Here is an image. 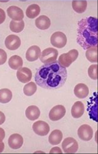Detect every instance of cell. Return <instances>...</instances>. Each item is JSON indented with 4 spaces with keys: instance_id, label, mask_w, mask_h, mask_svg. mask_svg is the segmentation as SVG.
<instances>
[{
    "instance_id": "ac0fdd59",
    "label": "cell",
    "mask_w": 98,
    "mask_h": 154,
    "mask_svg": "<svg viewBox=\"0 0 98 154\" xmlns=\"http://www.w3.org/2000/svg\"><path fill=\"white\" fill-rule=\"evenodd\" d=\"M40 114V109L37 106L35 105L29 106L25 111L26 117L31 121H34L37 119Z\"/></svg>"
},
{
    "instance_id": "9a60e30c",
    "label": "cell",
    "mask_w": 98,
    "mask_h": 154,
    "mask_svg": "<svg viewBox=\"0 0 98 154\" xmlns=\"http://www.w3.org/2000/svg\"><path fill=\"white\" fill-rule=\"evenodd\" d=\"M74 92L75 95L80 99L86 97L89 93V89L87 86L83 83L77 85L74 87Z\"/></svg>"
},
{
    "instance_id": "3957f363",
    "label": "cell",
    "mask_w": 98,
    "mask_h": 154,
    "mask_svg": "<svg viewBox=\"0 0 98 154\" xmlns=\"http://www.w3.org/2000/svg\"><path fill=\"white\" fill-rule=\"evenodd\" d=\"M78 54L77 50L72 49L67 53L61 54L59 57L58 62L63 66L68 67L76 60Z\"/></svg>"
},
{
    "instance_id": "277c9868",
    "label": "cell",
    "mask_w": 98,
    "mask_h": 154,
    "mask_svg": "<svg viewBox=\"0 0 98 154\" xmlns=\"http://www.w3.org/2000/svg\"><path fill=\"white\" fill-rule=\"evenodd\" d=\"M58 54L56 49L48 48L42 51L40 56V59L45 64L52 63L56 61Z\"/></svg>"
},
{
    "instance_id": "4316f807",
    "label": "cell",
    "mask_w": 98,
    "mask_h": 154,
    "mask_svg": "<svg viewBox=\"0 0 98 154\" xmlns=\"http://www.w3.org/2000/svg\"><path fill=\"white\" fill-rule=\"evenodd\" d=\"M97 64L91 65L88 69V72L89 76L93 80H97L98 79Z\"/></svg>"
},
{
    "instance_id": "7c38bea8",
    "label": "cell",
    "mask_w": 98,
    "mask_h": 154,
    "mask_svg": "<svg viewBox=\"0 0 98 154\" xmlns=\"http://www.w3.org/2000/svg\"><path fill=\"white\" fill-rule=\"evenodd\" d=\"M17 77L20 82L26 83L31 79L32 77V72L27 67L20 68L17 71Z\"/></svg>"
},
{
    "instance_id": "5bb4252c",
    "label": "cell",
    "mask_w": 98,
    "mask_h": 154,
    "mask_svg": "<svg viewBox=\"0 0 98 154\" xmlns=\"http://www.w3.org/2000/svg\"><path fill=\"white\" fill-rule=\"evenodd\" d=\"M41 54L40 48L36 45H33L27 50L26 53V58L28 61H34L38 59Z\"/></svg>"
},
{
    "instance_id": "d6986e66",
    "label": "cell",
    "mask_w": 98,
    "mask_h": 154,
    "mask_svg": "<svg viewBox=\"0 0 98 154\" xmlns=\"http://www.w3.org/2000/svg\"><path fill=\"white\" fill-rule=\"evenodd\" d=\"M62 132L58 129L54 130L50 134L48 137V141L52 145H57L59 144L63 138Z\"/></svg>"
},
{
    "instance_id": "8992f818",
    "label": "cell",
    "mask_w": 98,
    "mask_h": 154,
    "mask_svg": "<svg viewBox=\"0 0 98 154\" xmlns=\"http://www.w3.org/2000/svg\"><path fill=\"white\" fill-rule=\"evenodd\" d=\"M50 41L51 43L54 46L58 48H62L66 45L67 38L64 33L57 31L52 34Z\"/></svg>"
},
{
    "instance_id": "5b68a950",
    "label": "cell",
    "mask_w": 98,
    "mask_h": 154,
    "mask_svg": "<svg viewBox=\"0 0 98 154\" xmlns=\"http://www.w3.org/2000/svg\"><path fill=\"white\" fill-rule=\"evenodd\" d=\"M62 147L64 152L67 154L75 153L77 151L78 145L77 141L72 137H67L62 143Z\"/></svg>"
},
{
    "instance_id": "2e32d148",
    "label": "cell",
    "mask_w": 98,
    "mask_h": 154,
    "mask_svg": "<svg viewBox=\"0 0 98 154\" xmlns=\"http://www.w3.org/2000/svg\"><path fill=\"white\" fill-rule=\"evenodd\" d=\"M85 107L83 104L80 101H77L72 106L71 109L72 116L75 118L81 117L84 112Z\"/></svg>"
},
{
    "instance_id": "30bf717a",
    "label": "cell",
    "mask_w": 98,
    "mask_h": 154,
    "mask_svg": "<svg viewBox=\"0 0 98 154\" xmlns=\"http://www.w3.org/2000/svg\"><path fill=\"white\" fill-rule=\"evenodd\" d=\"M21 41L17 35L11 34L8 35L5 41V45L6 47L11 50L17 49L20 46Z\"/></svg>"
},
{
    "instance_id": "7a4b0ae2",
    "label": "cell",
    "mask_w": 98,
    "mask_h": 154,
    "mask_svg": "<svg viewBox=\"0 0 98 154\" xmlns=\"http://www.w3.org/2000/svg\"><path fill=\"white\" fill-rule=\"evenodd\" d=\"M77 42L85 50L97 46L98 19L89 16L82 18L77 23Z\"/></svg>"
},
{
    "instance_id": "83f0119b",
    "label": "cell",
    "mask_w": 98,
    "mask_h": 154,
    "mask_svg": "<svg viewBox=\"0 0 98 154\" xmlns=\"http://www.w3.org/2000/svg\"><path fill=\"white\" fill-rule=\"evenodd\" d=\"M7 59V55L5 51L0 48V65L4 63Z\"/></svg>"
},
{
    "instance_id": "9c48e42d",
    "label": "cell",
    "mask_w": 98,
    "mask_h": 154,
    "mask_svg": "<svg viewBox=\"0 0 98 154\" xmlns=\"http://www.w3.org/2000/svg\"><path fill=\"white\" fill-rule=\"evenodd\" d=\"M77 134L81 140L87 141L92 138L93 131L89 125L85 124L81 125L79 128Z\"/></svg>"
},
{
    "instance_id": "484cf974",
    "label": "cell",
    "mask_w": 98,
    "mask_h": 154,
    "mask_svg": "<svg viewBox=\"0 0 98 154\" xmlns=\"http://www.w3.org/2000/svg\"><path fill=\"white\" fill-rule=\"evenodd\" d=\"M37 86L35 83L32 82L26 84L23 88L24 94L27 96H31L36 92Z\"/></svg>"
},
{
    "instance_id": "ba28073f",
    "label": "cell",
    "mask_w": 98,
    "mask_h": 154,
    "mask_svg": "<svg viewBox=\"0 0 98 154\" xmlns=\"http://www.w3.org/2000/svg\"><path fill=\"white\" fill-rule=\"evenodd\" d=\"M32 128L34 132L38 135L44 136L47 135L50 131V127L45 122L38 121L33 124Z\"/></svg>"
},
{
    "instance_id": "6da1fadb",
    "label": "cell",
    "mask_w": 98,
    "mask_h": 154,
    "mask_svg": "<svg viewBox=\"0 0 98 154\" xmlns=\"http://www.w3.org/2000/svg\"><path fill=\"white\" fill-rule=\"evenodd\" d=\"M67 77L66 68L57 61L45 64L37 70L34 76L36 84L47 89H55L62 87Z\"/></svg>"
},
{
    "instance_id": "cb8c5ba5",
    "label": "cell",
    "mask_w": 98,
    "mask_h": 154,
    "mask_svg": "<svg viewBox=\"0 0 98 154\" xmlns=\"http://www.w3.org/2000/svg\"><path fill=\"white\" fill-rule=\"evenodd\" d=\"M12 96L11 91L6 88L0 90V102L5 103L9 102L11 100Z\"/></svg>"
},
{
    "instance_id": "52a82bcc",
    "label": "cell",
    "mask_w": 98,
    "mask_h": 154,
    "mask_svg": "<svg viewBox=\"0 0 98 154\" xmlns=\"http://www.w3.org/2000/svg\"><path fill=\"white\" fill-rule=\"evenodd\" d=\"M66 112V109L63 105H56L50 111L49 114V118L52 121H58L64 116Z\"/></svg>"
},
{
    "instance_id": "7402d4cb",
    "label": "cell",
    "mask_w": 98,
    "mask_h": 154,
    "mask_svg": "<svg viewBox=\"0 0 98 154\" xmlns=\"http://www.w3.org/2000/svg\"><path fill=\"white\" fill-rule=\"evenodd\" d=\"M98 48L97 46L88 49L86 52V56L87 59L91 63H97Z\"/></svg>"
},
{
    "instance_id": "f1b7e54d",
    "label": "cell",
    "mask_w": 98,
    "mask_h": 154,
    "mask_svg": "<svg viewBox=\"0 0 98 154\" xmlns=\"http://www.w3.org/2000/svg\"><path fill=\"white\" fill-rule=\"evenodd\" d=\"M50 153H62V151L60 148L56 146L52 148L50 151Z\"/></svg>"
},
{
    "instance_id": "d4e9b609",
    "label": "cell",
    "mask_w": 98,
    "mask_h": 154,
    "mask_svg": "<svg viewBox=\"0 0 98 154\" xmlns=\"http://www.w3.org/2000/svg\"><path fill=\"white\" fill-rule=\"evenodd\" d=\"M24 23L23 20L18 21L12 20L10 22V28L14 32L18 33L21 31L24 27Z\"/></svg>"
},
{
    "instance_id": "ffe728a7",
    "label": "cell",
    "mask_w": 98,
    "mask_h": 154,
    "mask_svg": "<svg viewBox=\"0 0 98 154\" xmlns=\"http://www.w3.org/2000/svg\"><path fill=\"white\" fill-rule=\"evenodd\" d=\"M8 63L11 68L16 70L22 66L23 60L20 57L17 55H14L9 59Z\"/></svg>"
},
{
    "instance_id": "4fadbf2b",
    "label": "cell",
    "mask_w": 98,
    "mask_h": 154,
    "mask_svg": "<svg viewBox=\"0 0 98 154\" xmlns=\"http://www.w3.org/2000/svg\"><path fill=\"white\" fill-rule=\"evenodd\" d=\"M23 143L22 137L18 134L11 135L8 139V144L12 149H17L20 148Z\"/></svg>"
},
{
    "instance_id": "d6a6232c",
    "label": "cell",
    "mask_w": 98,
    "mask_h": 154,
    "mask_svg": "<svg viewBox=\"0 0 98 154\" xmlns=\"http://www.w3.org/2000/svg\"><path fill=\"white\" fill-rule=\"evenodd\" d=\"M5 145L3 142H0V153L2 152L4 149Z\"/></svg>"
},
{
    "instance_id": "e0dca14e",
    "label": "cell",
    "mask_w": 98,
    "mask_h": 154,
    "mask_svg": "<svg viewBox=\"0 0 98 154\" xmlns=\"http://www.w3.org/2000/svg\"><path fill=\"white\" fill-rule=\"evenodd\" d=\"M35 24L38 29L45 30L49 27L51 24V20L47 16L42 15L36 19Z\"/></svg>"
},
{
    "instance_id": "4dcf8cb0",
    "label": "cell",
    "mask_w": 98,
    "mask_h": 154,
    "mask_svg": "<svg viewBox=\"0 0 98 154\" xmlns=\"http://www.w3.org/2000/svg\"><path fill=\"white\" fill-rule=\"evenodd\" d=\"M5 136V133L4 130L0 128V142H2Z\"/></svg>"
},
{
    "instance_id": "f546056e",
    "label": "cell",
    "mask_w": 98,
    "mask_h": 154,
    "mask_svg": "<svg viewBox=\"0 0 98 154\" xmlns=\"http://www.w3.org/2000/svg\"><path fill=\"white\" fill-rule=\"evenodd\" d=\"M6 15L5 11L0 8V24L4 21L5 19Z\"/></svg>"
},
{
    "instance_id": "1f68e13d",
    "label": "cell",
    "mask_w": 98,
    "mask_h": 154,
    "mask_svg": "<svg viewBox=\"0 0 98 154\" xmlns=\"http://www.w3.org/2000/svg\"><path fill=\"white\" fill-rule=\"evenodd\" d=\"M5 120V117L4 113L0 111V125L4 123Z\"/></svg>"
},
{
    "instance_id": "44dd1931",
    "label": "cell",
    "mask_w": 98,
    "mask_h": 154,
    "mask_svg": "<svg viewBox=\"0 0 98 154\" xmlns=\"http://www.w3.org/2000/svg\"><path fill=\"white\" fill-rule=\"evenodd\" d=\"M40 10V8L38 5L35 4H31L27 8L26 15L29 18H34L39 15Z\"/></svg>"
},
{
    "instance_id": "8fae6325",
    "label": "cell",
    "mask_w": 98,
    "mask_h": 154,
    "mask_svg": "<svg viewBox=\"0 0 98 154\" xmlns=\"http://www.w3.org/2000/svg\"><path fill=\"white\" fill-rule=\"evenodd\" d=\"M8 15L14 20L20 21L24 18L22 10L19 7L15 6H11L7 10Z\"/></svg>"
},
{
    "instance_id": "603a6c76",
    "label": "cell",
    "mask_w": 98,
    "mask_h": 154,
    "mask_svg": "<svg viewBox=\"0 0 98 154\" xmlns=\"http://www.w3.org/2000/svg\"><path fill=\"white\" fill-rule=\"evenodd\" d=\"M72 5L73 9L78 13H81L85 11L87 6L86 1H73Z\"/></svg>"
}]
</instances>
